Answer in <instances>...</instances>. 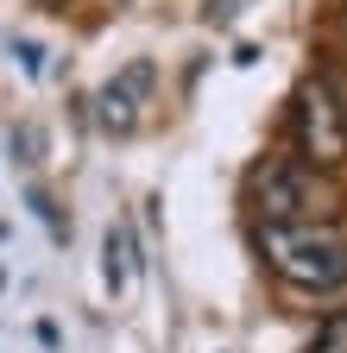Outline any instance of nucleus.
Listing matches in <instances>:
<instances>
[{
	"mask_svg": "<svg viewBox=\"0 0 347 353\" xmlns=\"http://www.w3.org/2000/svg\"><path fill=\"white\" fill-rule=\"evenodd\" d=\"M259 259L303 296L347 290V228L341 221H259Z\"/></svg>",
	"mask_w": 347,
	"mask_h": 353,
	"instance_id": "f257e3e1",
	"label": "nucleus"
},
{
	"mask_svg": "<svg viewBox=\"0 0 347 353\" xmlns=\"http://www.w3.org/2000/svg\"><path fill=\"white\" fill-rule=\"evenodd\" d=\"M101 278H108L114 296L126 290V234L120 228H108V240H101Z\"/></svg>",
	"mask_w": 347,
	"mask_h": 353,
	"instance_id": "20e7f679",
	"label": "nucleus"
},
{
	"mask_svg": "<svg viewBox=\"0 0 347 353\" xmlns=\"http://www.w3.org/2000/svg\"><path fill=\"white\" fill-rule=\"evenodd\" d=\"M341 26H347V19H341Z\"/></svg>",
	"mask_w": 347,
	"mask_h": 353,
	"instance_id": "1a4fd4ad",
	"label": "nucleus"
},
{
	"mask_svg": "<svg viewBox=\"0 0 347 353\" xmlns=\"http://www.w3.org/2000/svg\"><path fill=\"white\" fill-rule=\"evenodd\" d=\"M108 88H120L126 101H133V95H152V63H133V70H120Z\"/></svg>",
	"mask_w": 347,
	"mask_h": 353,
	"instance_id": "0eeeda50",
	"label": "nucleus"
},
{
	"mask_svg": "<svg viewBox=\"0 0 347 353\" xmlns=\"http://www.w3.org/2000/svg\"><path fill=\"white\" fill-rule=\"evenodd\" d=\"M240 7H246V0H208V7H202V13H208V19H215V26H228V19H234V13H240Z\"/></svg>",
	"mask_w": 347,
	"mask_h": 353,
	"instance_id": "6e6552de",
	"label": "nucleus"
},
{
	"mask_svg": "<svg viewBox=\"0 0 347 353\" xmlns=\"http://www.w3.org/2000/svg\"><path fill=\"white\" fill-rule=\"evenodd\" d=\"M290 126H297V158L316 164V170H341L347 164V101L328 76L303 82L297 88V108H290Z\"/></svg>",
	"mask_w": 347,
	"mask_h": 353,
	"instance_id": "7ed1b4c3",
	"label": "nucleus"
},
{
	"mask_svg": "<svg viewBox=\"0 0 347 353\" xmlns=\"http://www.w3.org/2000/svg\"><path fill=\"white\" fill-rule=\"evenodd\" d=\"M252 208L259 221H341V190L303 158H266L252 170Z\"/></svg>",
	"mask_w": 347,
	"mask_h": 353,
	"instance_id": "f03ea898",
	"label": "nucleus"
},
{
	"mask_svg": "<svg viewBox=\"0 0 347 353\" xmlns=\"http://www.w3.org/2000/svg\"><path fill=\"white\" fill-rule=\"evenodd\" d=\"M310 353H347V309H335V316H322V328H316Z\"/></svg>",
	"mask_w": 347,
	"mask_h": 353,
	"instance_id": "39448f33",
	"label": "nucleus"
},
{
	"mask_svg": "<svg viewBox=\"0 0 347 353\" xmlns=\"http://www.w3.org/2000/svg\"><path fill=\"white\" fill-rule=\"evenodd\" d=\"M101 126H114V132L133 126V101H126L120 88H101Z\"/></svg>",
	"mask_w": 347,
	"mask_h": 353,
	"instance_id": "423d86ee",
	"label": "nucleus"
}]
</instances>
